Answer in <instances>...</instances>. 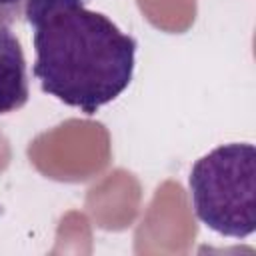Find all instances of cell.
Here are the masks:
<instances>
[{"label":"cell","mask_w":256,"mask_h":256,"mask_svg":"<svg viewBox=\"0 0 256 256\" xmlns=\"http://www.w3.org/2000/svg\"><path fill=\"white\" fill-rule=\"evenodd\" d=\"M26 0H0V26H12L24 14Z\"/></svg>","instance_id":"4"},{"label":"cell","mask_w":256,"mask_h":256,"mask_svg":"<svg viewBox=\"0 0 256 256\" xmlns=\"http://www.w3.org/2000/svg\"><path fill=\"white\" fill-rule=\"evenodd\" d=\"M196 218L216 234L248 238L256 230V150L222 144L198 158L188 176Z\"/></svg>","instance_id":"2"},{"label":"cell","mask_w":256,"mask_h":256,"mask_svg":"<svg viewBox=\"0 0 256 256\" xmlns=\"http://www.w3.org/2000/svg\"><path fill=\"white\" fill-rule=\"evenodd\" d=\"M28 96V70L20 40L10 26H0V114L22 108Z\"/></svg>","instance_id":"3"},{"label":"cell","mask_w":256,"mask_h":256,"mask_svg":"<svg viewBox=\"0 0 256 256\" xmlns=\"http://www.w3.org/2000/svg\"><path fill=\"white\" fill-rule=\"evenodd\" d=\"M24 18L42 92L92 116L130 86L136 38L84 0H26Z\"/></svg>","instance_id":"1"}]
</instances>
